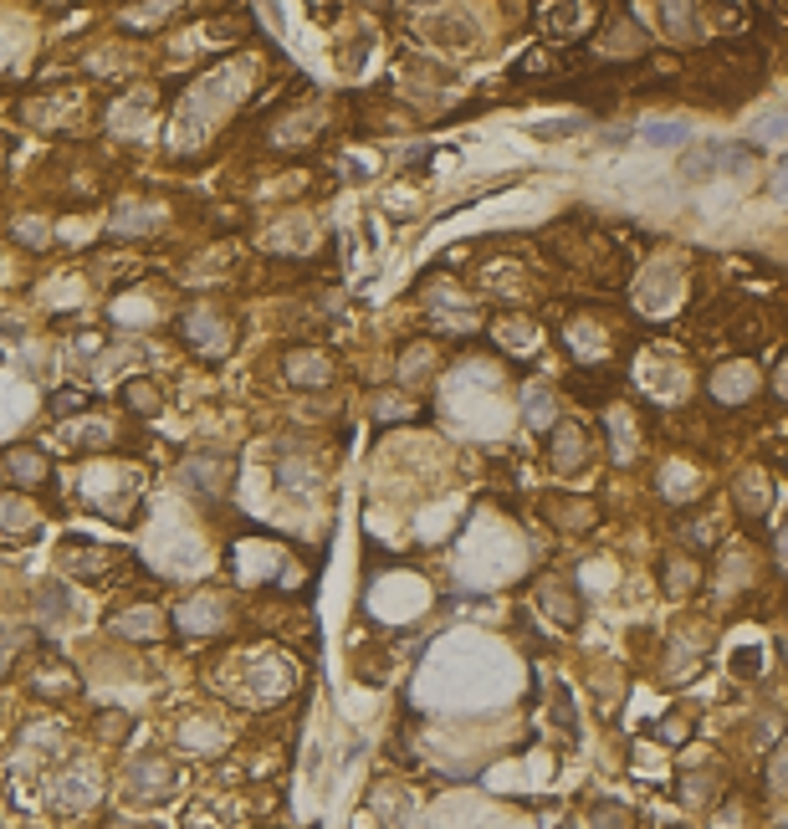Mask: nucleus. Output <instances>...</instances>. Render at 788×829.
<instances>
[{"label": "nucleus", "mask_w": 788, "mask_h": 829, "mask_svg": "<svg viewBox=\"0 0 788 829\" xmlns=\"http://www.w3.org/2000/svg\"><path fill=\"white\" fill-rule=\"evenodd\" d=\"M57 563L72 574V579H98L103 589H108V574L113 569H123V548H98L93 538H67V548L57 553Z\"/></svg>", "instance_id": "nucleus-1"}, {"label": "nucleus", "mask_w": 788, "mask_h": 829, "mask_svg": "<svg viewBox=\"0 0 788 829\" xmlns=\"http://www.w3.org/2000/svg\"><path fill=\"white\" fill-rule=\"evenodd\" d=\"M538 599H543L548 620H553L558 630H579V594L568 589L563 579H543V584H538Z\"/></svg>", "instance_id": "nucleus-2"}, {"label": "nucleus", "mask_w": 788, "mask_h": 829, "mask_svg": "<svg viewBox=\"0 0 788 829\" xmlns=\"http://www.w3.org/2000/svg\"><path fill=\"white\" fill-rule=\"evenodd\" d=\"M722 169V144L717 139H702V144H691V149H681V174L691 185H702V180H712V174Z\"/></svg>", "instance_id": "nucleus-3"}, {"label": "nucleus", "mask_w": 788, "mask_h": 829, "mask_svg": "<svg viewBox=\"0 0 788 829\" xmlns=\"http://www.w3.org/2000/svg\"><path fill=\"white\" fill-rule=\"evenodd\" d=\"M584 430L574 420H558V435H553V466L558 471H579L584 466Z\"/></svg>", "instance_id": "nucleus-4"}, {"label": "nucleus", "mask_w": 788, "mask_h": 829, "mask_svg": "<svg viewBox=\"0 0 788 829\" xmlns=\"http://www.w3.org/2000/svg\"><path fill=\"white\" fill-rule=\"evenodd\" d=\"M6 471H11V482H21V487H41V482L52 476V466L41 461L36 451H26V446L6 451Z\"/></svg>", "instance_id": "nucleus-5"}, {"label": "nucleus", "mask_w": 788, "mask_h": 829, "mask_svg": "<svg viewBox=\"0 0 788 829\" xmlns=\"http://www.w3.org/2000/svg\"><path fill=\"white\" fill-rule=\"evenodd\" d=\"M287 379L292 384H328V359L308 354V348H292L287 354Z\"/></svg>", "instance_id": "nucleus-6"}, {"label": "nucleus", "mask_w": 788, "mask_h": 829, "mask_svg": "<svg viewBox=\"0 0 788 829\" xmlns=\"http://www.w3.org/2000/svg\"><path fill=\"white\" fill-rule=\"evenodd\" d=\"M640 139H645L650 149H681V144H686V123L650 118V123H640Z\"/></svg>", "instance_id": "nucleus-7"}, {"label": "nucleus", "mask_w": 788, "mask_h": 829, "mask_svg": "<svg viewBox=\"0 0 788 829\" xmlns=\"http://www.w3.org/2000/svg\"><path fill=\"white\" fill-rule=\"evenodd\" d=\"M113 630L128 635V640H154L159 635V609H128V615L113 620Z\"/></svg>", "instance_id": "nucleus-8"}, {"label": "nucleus", "mask_w": 788, "mask_h": 829, "mask_svg": "<svg viewBox=\"0 0 788 829\" xmlns=\"http://www.w3.org/2000/svg\"><path fill=\"white\" fill-rule=\"evenodd\" d=\"M185 333H190V338H195L200 348H221V338H226V328L215 323V313H205V308H195V313H190Z\"/></svg>", "instance_id": "nucleus-9"}, {"label": "nucleus", "mask_w": 788, "mask_h": 829, "mask_svg": "<svg viewBox=\"0 0 788 829\" xmlns=\"http://www.w3.org/2000/svg\"><path fill=\"white\" fill-rule=\"evenodd\" d=\"M522 405H528V425H553V395H548V384H528Z\"/></svg>", "instance_id": "nucleus-10"}, {"label": "nucleus", "mask_w": 788, "mask_h": 829, "mask_svg": "<svg viewBox=\"0 0 788 829\" xmlns=\"http://www.w3.org/2000/svg\"><path fill=\"white\" fill-rule=\"evenodd\" d=\"M717 395H727V400H742V395H753V369L732 364L727 374H717Z\"/></svg>", "instance_id": "nucleus-11"}, {"label": "nucleus", "mask_w": 788, "mask_h": 829, "mask_svg": "<svg viewBox=\"0 0 788 829\" xmlns=\"http://www.w3.org/2000/svg\"><path fill=\"white\" fill-rule=\"evenodd\" d=\"M753 164H758V149H753V144H722V169L748 174Z\"/></svg>", "instance_id": "nucleus-12"}, {"label": "nucleus", "mask_w": 788, "mask_h": 829, "mask_svg": "<svg viewBox=\"0 0 788 829\" xmlns=\"http://www.w3.org/2000/svg\"><path fill=\"white\" fill-rule=\"evenodd\" d=\"M123 400L134 405V410H144V415H154V410H159V395H154V384H144V379H134V384H128V389H123Z\"/></svg>", "instance_id": "nucleus-13"}, {"label": "nucleus", "mask_w": 788, "mask_h": 829, "mask_svg": "<svg viewBox=\"0 0 788 829\" xmlns=\"http://www.w3.org/2000/svg\"><path fill=\"white\" fill-rule=\"evenodd\" d=\"M21 645H26V630H0V676H11Z\"/></svg>", "instance_id": "nucleus-14"}, {"label": "nucleus", "mask_w": 788, "mask_h": 829, "mask_svg": "<svg viewBox=\"0 0 788 829\" xmlns=\"http://www.w3.org/2000/svg\"><path fill=\"white\" fill-rule=\"evenodd\" d=\"M758 134H763V139H783V134H788V103H783V108H768V113L758 118Z\"/></svg>", "instance_id": "nucleus-15"}, {"label": "nucleus", "mask_w": 788, "mask_h": 829, "mask_svg": "<svg viewBox=\"0 0 788 829\" xmlns=\"http://www.w3.org/2000/svg\"><path fill=\"white\" fill-rule=\"evenodd\" d=\"M666 11V26L681 31V36H696V6H661Z\"/></svg>", "instance_id": "nucleus-16"}, {"label": "nucleus", "mask_w": 788, "mask_h": 829, "mask_svg": "<svg viewBox=\"0 0 788 829\" xmlns=\"http://www.w3.org/2000/svg\"><path fill=\"white\" fill-rule=\"evenodd\" d=\"M594 829H630V809H620V804H599V809H594Z\"/></svg>", "instance_id": "nucleus-17"}, {"label": "nucleus", "mask_w": 788, "mask_h": 829, "mask_svg": "<svg viewBox=\"0 0 788 829\" xmlns=\"http://www.w3.org/2000/svg\"><path fill=\"white\" fill-rule=\"evenodd\" d=\"M579 128V118H553V123H533V134L538 139H568Z\"/></svg>", "instance_id": "nucleus-18"}, {"label": "nucleus", "mask_w": 788, "mask_h": 829, "mask_svg": "<svg viewBox=\"0 0 788 829\" xmlns=\"http://www.w3.org/2000/svg\"><path fill=\"white\" fill-rule=\"evenodd\" d=\"M696 584V563H671V594H686Z\"/></svg>", "instance_id": "nucleus-19"}, {"label": "nucleus", "mask_w": 788, "mask_h": 829, "mask_svg": "<svg viewBox=\"0 0 788 829\" xmlns=\"http://www.w3.org/2000/svg\"><path fill=\"white\" fill-rule=\"evenodd\" d=\"M768 783H773L778 794H788V748H783V753L768 763Z\"/></svg>", "instance_id": "nucleus-20"}, {"label": "nucleus", "mask_w": 788, "mask_h": 829, "mask_svg": "<svg viewBox=\"0 0 788 829\" xmlns=\"http://www.w3.org/2000/svg\"><path fill=\"white\" fill-rule=\"evenodd\" d=\"M41 609H47V615H67V609H72V599H67L62 589H52V594H41Z\"/></svg>", "instance_id": "nucleus-21"}, {"label": "nucleus", "mask_w": 788, "mask_h": 829, "mask_svg": "<svg viewBox=\"0 0 788 829\" xmlns=\"http://www.w3.org/2000/svg\"><path fill=\"white\" fill-rule=\"evenodd\" d=\"M768 195H773V200H788V159L778 164V174L768 180Z\"/></svg>", "instance_id": "nucleus-22"}, {"label": "nucleus", "mask_w": 788, "mask_h": 829, "mask_svg": "<svg viewBox=\"0 0 788 829\" xmlns=\"http://www.w3.org/2000/svg\"><path fill=\"white\" fill-rule=\"evenodd\" d=\"M758 661H763L758 650H737V676H753V671H758Z\"/></svg>", "instance_id": "nucleus-23"}, {"label": "nucleus", "mask_w": 788, "mask_h": 829, "mask_svg": "<svg viewBox=\"0 0 788 829\" xmlns=\"http://www.w3.org/2000/svg\"><path fill=\"white\" fill-rule=\"evenodd\" d=\"M778 379H783V395H788V364H783V374H778Z\"/></svg>", "instance_id": "nucleus-24"}, {"label": "nucleus", "mask_w": 788, "mask_h": 829, "mask_svg": "<svg viewBox=\"0 0 788 829\" xmlns=\"http://www.w3.org/2000/svg\"><path fill=\"white\" fill-rule=\"evenodd\" d=\"M778 553H783V558H788V533H783V548H778Z\"/></svg>", "instance_id": "nucleus-25"}]
</instances>
